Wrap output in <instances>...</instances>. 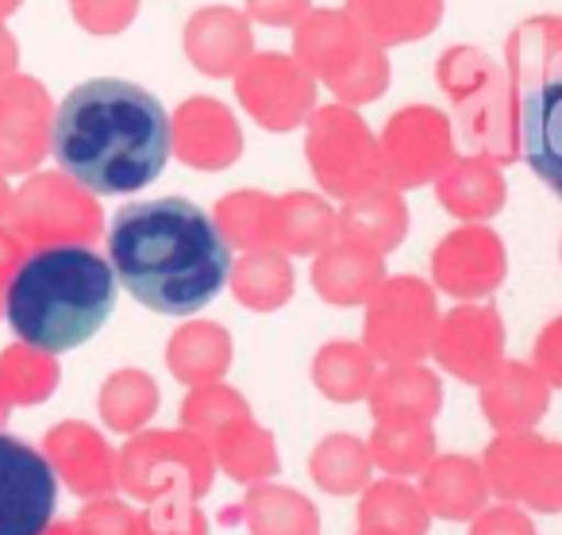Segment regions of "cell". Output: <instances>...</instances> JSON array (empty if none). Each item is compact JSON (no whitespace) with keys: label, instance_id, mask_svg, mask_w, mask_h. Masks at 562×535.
Returning a JSON list of instances; mask_svg holds the SVG:
<instances>
[{"label":"cell","instance_id":"obj_1","mask_svg":"<svg viewBox=\"0 0 562 535\" xmlns=\"http://www.w3.org/2000/svg\"><path fill=\"white\" fill-rule=\"evenodd\" d=\"M109 263L116 281L150 312L193 316L216 301L232 274V247L186 197L135 201L112 216Z\"/></svg>","mask_w":562,"mask_h":535},{"label":"cell","instance_id":"obj_2","mask_svg":"<svg viewBox=\"0 0 562 535\" xmlns=\"http://www.w3.org/2000/svg\"><path fill=\"white\" fill-rule=\"evenodd\" d=\"M170 143L173 127L158 97L120 78L70 89L50 124L58 170L101 197L147 189L166 170Z\"/></svg>","mask_w":562,"mask_h":535},{"label":"cell","instance_id":"obj_3","mask_svg":"<svg viewBox=\"0 0 562 535\" xmlns=\"http://www.w3.org/2000/svg\"><path fill=\"white\" fill-rule=\"evenodd\" d=\"M116 309V270L89 247L35 250L9 281L4 316L27 347L43 355L89 343Z\"/></svg>","mask_w":562,"mask_h":535},{"label":"cell","instance_id":"obj_4","mask_svg":"<svg viewBox=\"0 0 562 535\" xmlns=\"http://www.w3.org/2000/svg\"><path fill=\"white\" fill-rule=\"evenodd\" d=\"M516 86V143L543 186L562 197V24L531 20L508 43Z\"/></svg>","mask_w":562,"mask_h":535},{"label":"cell","instance_id":"obj_5","mask_svg":"<svg viewBox=\"0 0 562 535\" xmlns=\"http://www.w3.org/2000/svg\"><path fill=\"white\" fill-rule=\"evenodd\" d=\"M297 58L351 104L374 101L390 86V63L344 12H316L297 32Z\"/></svg>","mask_w":562,"mask_h":535},{"label":"cell","instance_id":"obj_6","mask_svg":"<svg viewBox=\"0 0 562 535\" xmlns=\"http://www.w3.org/2000/svg\"><path fill=\"white\" fill-rule=\"evenodd\" d=\"M439 89L454 97L459 109V135L470 147H485L493 155H513V112L505 101V74L493 58L474 47H454L439 58Z\"/></svg>","mask_w":562,"mask_h":535},{"label":"cell","instance_id":"obj_7","mask_svg":"<svg viewBox=\"0 0 562 535\" xmlns=\"http://www.w3.org/2000/svg\"><path fill=\"white\" fill-rule=\"evenodd\" d=\"M55 509V466L24 439L0 432V535H43Z\"/></svg>","mask_w":562,"mask_h":535},{"label":"cell","instance_id":"obj_8","mask_svg":"<svg viewBox=\"0 0 562 535\" xmlns=\"http://www.w3.org/2000/svg\"><path fill=\"white\" fill-rule=\"evenodd\" d=\"M235 89H239V101L247 104L250 116L270 132H290L313 109V78L293 58L281 55L250 58Z\"/></svg>","mask_w":562,"mask_h":535},{"label":"cell","instance_id":"obj_9","mask_svg":"<svg viewBox=\"0 0 562 535\" xmlns=\"http://www.w3.org/2000/svg\"><path fill=\"white\" fill-rule=\"evenodd\" d=\"M443 0H347V16L378 47L420 40L436 27Z\"/></svg>","mask_w":562,"mask_h":535},{"label":"cell","instance_id":"obj_10","mask_svg":"<svg viewBox=\"0 0 562 535\" xmlns=\"http://www.w3.org/2000/svg\"><path fill=\"white\" fill-rule=\"evenodd\" d=\"M250 55V35L239 12L232 9H204L189 24V58L212 78H227L243 58Z\"/></svg>","mask_w":562,"mask_h":535},{"label":"cell","instance_id":"obj_11","mask_svg":"<svg viewBox=\"0 0 562 535\" xmlns=\"http://www.w3.org/2000/svg\"><path fill=\"white\" fill-rule=\"evenodd\" d=\"M247 9H250V16H255L258 24L290 27L308 12V0H247Z\"/></svg>","mask_w":562,"mask_h":535}]
</instances>
